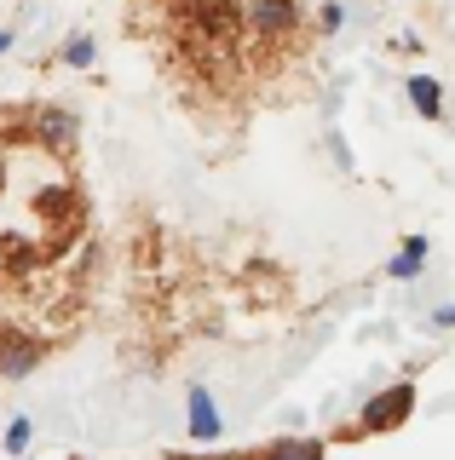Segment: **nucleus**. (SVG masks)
Masks as SVG:
<instances>
[{"label":"nucleus","instance_id":"obj_7","mask_svg":"<svg viewBox=\"0 0 455 460\" xmlns=\"http://www.w3.org/2000/svg\"><path fill=\"white\" fill-rule=\"evenodd\" d=\"M404 93H409V110H415L421 121H444V86H438L433 75H409Z\"/></svg>","mask_w":455,"mask_h":460},{"label":"nucleus","instance_id":"obj_13","mask_svg":"<svg viewBox=\"0 0 455 460\" xmlns=\"http://www.w3.org/2000/svg\"><path fill=\"white\" fill-rule=\"evenodd\" d=\"M12 47V29H0V52H6Z\"/></svg>","mask_w":455,"mask_h":460},{"label":"nucleus","instance_id":"obj_3","mask_svg":"<svg viewBox=\"0 0 455 460\" xmlns=\"http://www.w3.org/2000/svg\"><path fill=\"white\" fill-rule=\"evenodd\" d=\"M47 363V340L23 334V328H0V380H30Z\"/></svg>","mask_w":455,"mask_h":460},{"label":"nucleus","instance_id":"obj_9","mask_svg":"<svg viewBox=\"0 0 455 460\" xmlns=\"http://www.w3.org/2000/svg\"><path fill=\"white\" fill-rule=\"evenodd\" d=\"M93 58H98V40L93 35H69L64 40V64L69 69H93Z\"/></svg>","mask_w":455,"mask_h":460},{"label":"nucleus","instance_id":"obj_1","mask_svg":"<svg viewBox=\"0 0 455 460\" xmlns=\"http://www.w3.org/2000/svg\"><path fill=\"white\" fill-rule=\"evenodd\" d=\"M415 409H421V397H415V380H392V385H380V392H375V397H369L363 409H358V420L335 431V443L387 438V431H397V426H409V420H415Z\"/></svg>","mask_w":455,"mask_h":460},{"label":"nucleus","instance_id":"obj_12","mask_svg":"<svg viewBox=\"0 0 455 460\" xmlns=\"http://www.w3.org/2000/svg\"><path fill=\"white\" fill-rule=\"evenodd\" d=\"M433 328H455V305H438L433 311Z\"/></svg>","mask_w":455,"mask_h":460},{"label":"nucleus","instance_id":"obj_2","mask_svg":"<svg viewBox=\"0 0 455 460\" xmlns=\"http://www.w3.org/2000/svg\"><path fill=\"white\" fill-rule=\"evenodd\" d=\"M243 29L254 47H289L300 35V0H243Z\"/></svg>","mask_w":455,"mask_h":460},{"label":"nucleus","instance_id":"obj_10","mask_svg":"<svg viewBox=\"0 0 455 460\" xmlns=\"http://www.w3.org/2000/svg\"><path fill=\"white\" fill-rule=\"evenodd\" d=\"M30 438H35V420H30V414H18V420L6 426V438H0V443H6V455H12V460H18L23 449H30Z\"/></svg>","mask_w":455,"mask_h":460},{"label":"nucleus","instance_id":"obj_11","mask_svg":"<svg viewBox=\"0 0 455 460\" xmlns=\"http://www.w3.org/2000/svg\"><path fill=\"white\" fill-rule=\"evenodd\" d=\"M340 23H346V12H340V6H335V0H329V6H323V12H317V29H323V35H335V29H340Z\"/></svg>","mask_w":455,"mask_h":460},{"label":"nucleus","instance_id":"obj_5","mask_svg":"<svg viewBox=\"0 0 455 460\" xmlns=\"http://www.w3.org/2000/svg\"><path fill=\"white\" fill-rule=\"evenodd\" d=\"M30 138L52 144V150H69V144L81 138V121H76L69 110H52V104H40V110L30 115Z\"/></svg>","mask_w":455,"mask_h":460},{"label":"nucleus","instance_id":"obj_4","mask_svg":"<svg viewBox=\"0 0 455 460\" xmlns=\"http://www.w3.org/2000/svg\"><path fill=\"white\" fill-rule=\"evenodd\" d=\"M184 431H191V443H219L225 438V414H219V402H213L208 385H191V397H184Z\"/></svg>","mask_w":455,"mask_h":460},{"label":"nucleus","instance_id":"obj_6","mask_svg":"<svg viewBox=\"0 0 455 460\" xmlns=\"http://www.w3.org/2000/svg\"><path fill=\"white\" fill-rule=\"evenodd\" d=\"M323 455H329L323 438H272V443H260V449L243 455V460H323Z\"/></svg>","mask_w":455,"mask_h":460},{"label":"nucleus","instance_id":"obj_8","mask_svg":"<svg viewBox=\"0 0 455 460\" xmlns=\"http://www.w3.org/2000/svg\"><path fill=\"white\" fill-rule=\"evenodd\" d=\"M421 265H426V236H409L404 248L392 253L387 277H392V282H415V277H421Z\"/></svg>","mask_w":455,"mask_h":460}]
</instances>
